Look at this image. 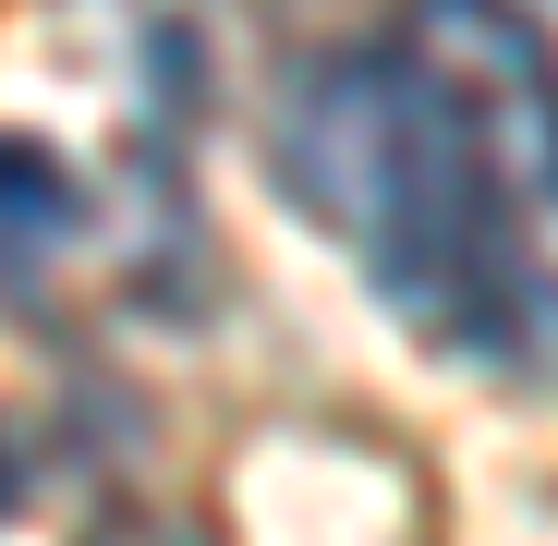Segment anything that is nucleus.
<instances>
[{"instance_id": "nucleus-1", "label": "nucleus", "mask_w": 558, "mask_h": 546, "mask_svg": "<svg viewBox=\"0 0 558 546\" xmlns=\"http://www.w3.org/2000/svg\"><path fill=\"white\" fill-rule=\"evenodd\" d=\"M279 182L316 231H340L425 340L498 352L522 328V255L498 207V134L474 98L413 61V49H328L279 98Z\"/></svg>"}, {"instance_id": "nucleus-2", "label": "nucleus", "mask_w": 558, "mask_h": 546, "mask_svg": "<svg viewBox=\"0 0 558 546\" xmlns=\"http://www.w3.org/2000/svg\"><path fill=\"white\" fill-rule=\"evenodd\" d=\"M413 61L449 98H474L486 134H534L546 122V37L510 0H413Z\"/></svg>"}, {"instance_id": "nucleus-3", "label": "nucleus", "mask_w": 558, "mask_h": 546, "mask_svg": "<svg viewBox=\"0 0 558 546\" xmlns=\"http://www.w3.org/2000/svg\"><path fill=\"white\" fill-rule=\"evenodd\" d=\"M13 267H37L49 255V231H61V170H49V146H13Z\"/></svg>"}, {"instance_id": "nucleus-4", "label": "nucleus", "mask_w": 558, "mask_h": 546, "mask_svg": "<svg viewBox=\"0 0 558 546\" xmlns=\"http://www.w3.org/2000/svg\"><path fill=\"white\" fill-rule=\"evenodd\" d=\"M98 546H207V534H182V522H110Z\"/></svg>"}]
</instances>
